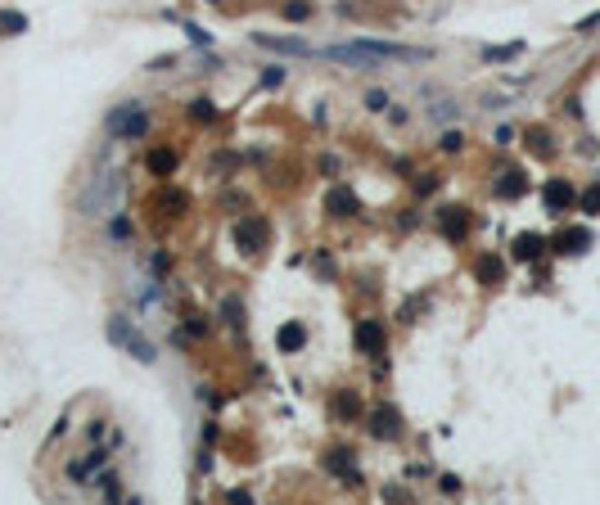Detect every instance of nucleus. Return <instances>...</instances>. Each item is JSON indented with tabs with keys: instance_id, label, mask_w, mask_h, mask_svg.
<instances>
[{
	"instance_id": "9",
	"label": "nucleus",
	"mask_w": 600,
	"mask_h": 505,
	"mask_svg": "<svg viewBox=\"0 0 600 505\" xmlns=\"http://www.w3.org/2000/svg\"><path fill=\"white\" fill-rule=\"evenodd\" d=\"M258 45H266V50H280V54H298V59L316 54L307 41H298V36H271V32H258Z\"/></svg>"
},
{
	"instance_id": "16",
	"label": "nucleus",
	"mask_w": 600,
	"mask_h": 505,
	"mask_svg": "<svg viewBox=\"0 0 600 505\" xmlns=\"http://www.w3.org/2000/svg\"><path fill=\"white\" fill-rule=\"evenodd\" d=\"M524 190H528V181H524V172H519V167L501 172V181H497V194H501V199H519Z\"/></svg>"
},
{
	"instance_id": "28",
	"label": "nucleus",
	"mask_w": 600,
	"mask_h": 505,
	"mask_svg": "<svg viewBox=\"0 0 600 505\" xmlns=\"http://www.w3.org/2000/svg\"><path fill=\"white\" fill-rule=\"evenodd\" d=\"M280 82H284V68H271V73H266V77H262V86H271V90H275V86H280Z\"/></svg>"
},
{
	"instance_id": "15",
	"label": "nucleus",
	"mask_w": 600,
	"mask_h": 505,
	"mask_svg": "<svg viewBox=\"0 0 600 505\" xmlns=\"http://www.w3.org/2000/svg\"><path fill=\"white\" fill-rule=\"evenodd\" d=\"M334 415L338 419H357L361 415V397L352 393V388H338L334 393Z\"/></svg>"
},
{
	"instance_id": "10",
	"label": "nucleus",
	"mask_w": 600,
	"mask_h": 505,
	"mask_svg": "<svg viewBox=\"0 0 600 505\" xmlns=\"http://www.w3.org/2000/svg\"><path fill=\"white\" fill-rule=\"evenodd\" d=\"M371 433L375 438H397V433H402V415H397L393 406H379L371 415Z\"/></svg>"
},
{
	"instance_id": "5",
	"label": "nucleus",
	"mask_w": 600,
	"mask_h": 505,
	"mask_svg": "<svg viewBox=\"0 0 600 505\" xmlns=\"http://www.w3.org/2000/svg\"><path fill=\"white\" fill-rule=\"evenodd\" d=\"M551 244H555V253H564V258H578V253L591 248V230L587 226H568V230H560Z\"/></svg>"
},
{
	"instance_id": "26",
	"label": "nucleus",
	"mask_w": 600,
	"mask_h": 505,
	"mask_svg": "<svg viewBox=\"0 0 600 505\" xmlns=\"http://www.w3.org/2000/svg\"><path fill=\"white\" fill-rule=\"evenodd\" d=\"M366 108H375V113H384V108H388V95H384V90H371V95H366Z\"/></svg>"
},
{
	"instance_id": "18",
	"label": "nucleus",
	"mask_w": 600,
	"mask_h": 505,
	"mask_svg": "<svg viewBox=\"0 0 600 505\" xmlns=\"http://www.w3.org/2000/svg\"><path fill=\"white\" fill-rule=\"evenodd\" d=\"M122 347H127V352H132L136 356V361H145V366H149V361H153V343H149V338H140V334H127V343H122Z\"/></svg>"
},
{
	"instance_id": "8",
	"label": "nucleus",
	"mask_w": 600,
	"mask_h": 505,
	"mask_svg": "<svg viewBox=\"0 0 600 505\" xmlns=\"http://www.w3.org/2000/svg\"><path fill=\"white\" fill-rule=\"evenodd\" d=\"M474 275H479V284L497 289V284H505V262L497 258V253H483V258L474 262Z\"/></svg>"
},
{
	"instance_id": "27",
	"label": "nucleus",
	"mask_w": 600,
	"mask_h": 505,
	"mask_svg": "<svg viewBox=\"0 0 600 505\" xmlns=\"http://www.w3.org/2000/svg\"><path fill=\"white\" fill-rule=\"evenodd\" d=\"M460 145H465V136H460V131H447V136H442V149H447V153H456Z\"/></svg>"
},
{
	"instance_id": "29",
	"label": "nucleus",
	"mask_w": 600,
	"mask_h": 505,
	"mask_svg": "<svg viewBox=\"0 0 600 505\" xmlns=\"http://www.w3.org/2000/svg\"><path fill=\"white\" fill-rule=\"evenodd\" d=\"M186 32H190V41H195V45H208V32H203V27H195V23H186Z\"/></svg>"
},
{
	"instance_id": "21",
	"label": "nucleus",
	"mask_w": 600,
	"mask_h": 505,
	"mask_svg": "<svg viewBox=\"0 0 600 505\" xmlns=\"http://www.w3.org/2000/svg\"><path fill=\"white\" fill-rule=\"evenodd\" d=\"M528 149L546 158V153L555 149V145H551V131H546V127H533V131H528Z\"/></svg>"
},
{
	"instance_id": "3",
	"label": "nucleus",
	"mask_w": 600,
	"mask_h": 505,
	"mask_svg": "<svg viewBox=\"0 0 600 505\" xmlns=\"http://www.w3.org/2000/svg\"><path fill=\"white\" fill-rule=\"evenodd\" d=\"M266 239H271V230H266L262 217H249V221H240V226H235V244H240L244 253H262Z\"/></svg>"
},
{
	"instance_id": "17",
	"label": "nucleus",
	"mask_w": 600,
	"mask_h": 505,
	"mask_svg": "<svg viewBox=\"0 0 600 505\" xmlns=\"http://www.w3.org/2000/svg\"><path fill=\"white\" fill-rule=\"evenodd\" d=\"M145 162H149L153 176H172V172H176V153H172V149H153Z\"/></svg>"
},
{
	"instance_id": "4",
	"label": "nucleus",
	"mask_w": 600,
	"mask_h": 505,
	"mask_svg": "<svg viewBox=\"0 0 600 505\" xmlns=\"http://www.w3.org/2000/svg\"><path fill=\"white\" fill-rule=\"evenodd\" d=\"M352 343H357V352L366 356H379L384 343H388V334H384L379 321H357V330H352Z\"/></svg>"
},
{
	"instance_id": "20",
	"label": "nucleus",
	"mask_w": 600,
	"mask_h": 505,
	"mask_svg": "<svg viewBox=\"0 0 600 505\" xmlns=\"http://www.w3.org/2000/svg\"><path fill=\"white\" fill-rule=\"evenodd\" d=\"M578 208H582L587 217H600V181H596V185H587V190L578 194Z\"/></svg>"
},
{
	"instance_id": "1",
	"label": "nucleus",
	"mask_w": 600,
	"mask_h": 505,
	"mask_svg": "<svg viewBox=\"0 0 600 505\" xmlns=\"http://www.w3.org/2000/svg\"><path fill=\"white\" fill-rule=\"evenodd\" d=\"M329 59H338V64H388V59H397V64H425L429 50H415V45H393V41H357V45H334V50H325Z\"/></svg>"
},
{
	"instance_id": "6",
	"label": "nucleus",
	"mask_w": 600,
	"mask_h": 505,
	"mask_svg": "<svg viewBox=\"0 0 600 505\" xmlns=\"http://www.w3.org/2000/svg\"><path fill=\"white\" fill-rule=\"evenodd\" d=\"M438 230L456 244V239H465L469 235V208H442L438 212Z\"/></svg>"
},
{
	"instance_id": "23",
	"label": "nucleus",
	"mask_w": 600,
	"mask_h": 505,
	"mask_svg": "<svg viewBox=\"0 0 600 505\" xmlns=\"http://www.w3.org/2000/svg\"><path fill=\"white\" fill-rule=\"evenodd\" d=\"M284 19H294V23L312 19V5H307V0H284Z\"/></svg>"
},
{
	"instance_id": "24",
	"label": "nucleus",
	"mask_w": 600,
	"mask_h": 505,
	"mask_svg": "<svg viewBox=\"0 0 600 505\" xmlns=\"http://www.w3.org/2000/svg\"><path fill=\"white\" fill-rule=\"evenodd\" d=\"M190 118H195V122H212V118H217V108H212V99H195V108H190Z\"/></svg>"
},
{
	"instance_id": "13",
	"label": "nucleus",
	"mask_w": 600,
	"mask_h": 505,
	"mask_svg": "<svg viewBox=\"0 0 600 505\" xmlns=\"http://www.w3.org/2000/svg\"><path fill=\"white\" fill-rule=\"evenodd\" d=\"M542 248H546V239L533 235V230H524V235L514 239V258H519V262H537V258H542Z\"/></svg>"
},
{
	"instance_id": "11",
	"label": "nucleus",
	"mask_w": 600,
	"mask_h": 505,
	"mask_svg": "<svg viewBox=\"0 0 600 505\" xmlns=\"http://www.w3.org/2000/svg\"><path fill=\"white\" fill-rule=\"evenodd\" d=\"M325 208L334 217H352V212H357V194H352L348 185H334V190L325 194Z\"/></svg>"
},
{
	"instance_id": "7",
	"label": "nucleus",
	"mask_w": 600,
	"mask_h": 505,
	"mask_svg": "<svg viewBox=\"0 0 600 505\" xmlns=\"http://www.w3.org/2000/svg\"><path fill=\"white\" fill-rule=\"evenodd\" d=\"M542 199H546V208H551V212H564V208H573L578 204V194H573V185L568 181H546V190H542Z\"/></svg>"
},
{
	"instance_id": "14",
	"label": "nucleus",
	"mask_w": 600,
	"mask_h": 505,
	"mask_svg": "<svg viewBox=\"0 0 600 505\" xmlns=\"http://www.w3.org/2000/svg\"><path fill=\"white\" fill-rule=\"evenodd\" d=\"M325 465L338 473V478H343V483H361V473H352V469H348V465H352V452H348V447L329 452V456H325Z\"/></svg>"
},
{
	"instance_id": "12",
	"label": "nucleus",
	"mask_w": 600,
	"mask_h": 505,
	"mask_svg": "<svg viewBox=\"0 0 600 505\" xmlns=\"http://www.w3.org/2000/svg\"><path fill=\"white\" fill-rule=\"evenodd\" d=\"M303 343H307V330H303L298 321L280 325V334H275V347H280V352H298Z\"/></svg>"
},
{
	"instance_id": "25",
	"label": "nucleus",
	"mask_w": 600,
	"mask_h": 505,
	"mask_svg": "<svg viewBox=\"0 0 600 505\" xmlns=\"http://www.w3.org/2000/svg\"><path fill=\"white\" fill-rule=\"evenodd\" d=\"M519 50H524V45H501V50H488L483 59H492V64H497V59H514Z\"/></svg>"
},
{
	"instance_id": "2",
	"label": "nucleus",
	"mask_w": 600,
	"mask_h": 505,
	"mask_svg": "<svg viewBox=\"0 0 600 505\" xmlns=\"http://www.w3.org/2000/svg\"><path fill=\"white\" fill-rule=\"evenodd\" d=\"M104 127H109L118 140H140L145 131H149V118H145L140 104H122V108H113L109 118H104Z\"/></svg>"
},
{
	"instance_id": "22",
	"label": "nucleus",
	"mask_w": 600,
	"mask_h": 505,
	"mask_svg": "<svg viewBox=\"0 0 600 505\" xmlns=\"http://www.w3.org/2000/svg\"><path fill=\"white\" fill-rule=\"evenodd\" d=\"M127 334H132V321H127V316H113V321H109V338H113V343H127Z\"/></svg>"
},
{
	"instance_id": "19",
	"label": "nucleus",
	"mask_w": 600,
	"mask_h": 505,
	"mask_svg": "<svg viewBox=\"0 0 600 505\" xmlns=\"http://www.w3.org/2000/svg\"><path fill=\"white\" fill-rule=\"evenodd\" d=\"M18 32H27V19L18 10H5L0 14V36H18Z\"/></svg>"
}]
</instances>
